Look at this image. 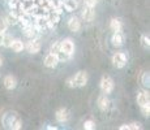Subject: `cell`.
Segmentation results:
<instances>
[{
	"mask_svg": "<svg viewBox=\"0 0 150 130\" xmlns=\"http://www.w3.org/2000/svg\"><path fill=\"white\" fill-rule=\"evenodd\" d=\"M100 90L103 94H111L114 90V79L110 76H103L100 78Z\"/></svg>",
	"mask_w": 150,
	"mask_h": 130,
	"instance_id": "cell-1",
	"label": "cell"
},
{
	"mask_svg": "<svg viewBox=\"0 0 150 130\" xmlns=\"http://www.w3.org/2000/svg\"><path fill=\"white\" fill-rule=\"evenodd\" d=\"M88 73L86 72H79L74 77H72V82H73V86L74 87H82L88 83Z\"/></svg>",
	"mask_w": 150,
	"mask_h": 130,
	"instance_id": "cell-2",
	"label": "cell"
},
{
	"mask_svg": "<svg viewBox=\"0 0 150 130\" xmlns=\"http://www.w3.org/2000/svg\"><path fill=\"white\" fill-rule=\"evenodd\" d=\"M59 47H60V51L64 52L65 55H69V56L74 52V43L72 42V39H69V38L62 40V42L59 43Z\"/></svg>",
	"mask_w": 150,
	"mask_h": 130,
	"instance_id": "cell-3",
	"label": "cell"
},
{
	"mask_svg": "<svg viewBox=\"0 0 150 130\" xmlns=\"http://www.w3.org/2000/svg\"><path fill=\"white\" fill-rule=\"evenodd\" d=\"M112 63H114V65L116 66V68H119V69L124 68L127 64V55L123 53V52H116V53L112 56Z\"/></svg>",
	"mask_w": 150,
	"mask_h": 130,
	"instance_id": "cell-4",
	"label": "cell"
},
{
	"mask_svg": "<svg viewBox=\"0 0 150 130\" xmlns=\"http://www.w3.org/2000/svg\"><path fill=\"white\" fill-rule=\"evenodd\" d=\"M57 64H59V59H57V55L56 53H48L47 56L45 57V65L47 68H56Z\"/></svg>",
	"mask_w": 150,
	"mask_h": 130,
	"instance_id": "cell-5",
	"label": "cell"
},
{
	"mask_svg": "<svg viewBox=\"0 0 150 130\" xmlns=\"http://www.w3.org/2000/svg\"><path fill=\"white\" fill-rule=\"evenodd\" d=\"M68 29L71 31H73V33H77V31H80V29H81V21H80L77 17H72V18H69V21H68Z\"/></svg>",
	"mask_w": 150,
	"mask_h": 130,
	"instance_id": "cell-6",
	"label": "cell"
},
{
	"mask_svg": "<svg viewBox=\"0 0 150 130\" xmlns=\"http://www.w3.org/2000/svg\"><path fill=\"white\" fill-rule=\"evenodd\" d=\"M55 117H56V120L59 121V122H67V121L69 120V112L68 109L65 108H60L59 111L56 112V115H55Z\"/></svg>",
	"mask_w": 150,
	"mask_h": 130,
	"instance_id": "cell-7",
	"label": "cell"
},
{
	"mask_svg": "<svg viewBox=\"0 0 150 130\" xmlns=\"http://www.w3.org/2000/svg\"><path fill=\"white\" fill-rule=\"evenodd\" d=\"M26 50L29 53H38L41 51V43L38 40H30L26 44Z\"/></svg>",
	"mask_w": 150,
	"mask_h": 130,
	"instance_id": "cell-8",
	"label": "cell"
},
{
	"mask_svg": "<svg viewBox=\"0 0 150 130\" xmlns=\"http://www.w3.org/2000/svg\"><path fill=\"white\" fill-rule=\"evenodd\" d=\"M112 44L115 46V47H122L124 44V35L123 33H120V31H115L114 35H112V39H111Z\"/></svg>",
	"mask_w": 150,
	"mask_h": 130,
	"instance_id": "cell-9",
	"label": "cell"
},
{
	"mask_svg": "<svg viewBox=\"0 0 150 130\" xmlns=\"http://www.w3.org/2000/svg\"><path fill=\"white\" fill-rule=\"evenodd\" d=\"M137 104L140 107L149 105V94L146 91H140L137 95Z\"/></svg>",
	"mask_w": 150,
	"mask_h": 130,
	"instance_id": "cell-10",
	"label": "cell"
},
{
	"mask_svg": "<svg viewBox=\"0 0 150 130\" xmlns=\"http://www.w3.org/2000/svg\"><path fill=\"white\" fill-rule=\"evenodd\" d=\"M94 17H96V12H94V8H90V7H85V9L82 11V18L83 21H93Z\"/></svg>",
	"mask_w": 150,
	"mask_h": 130,
	"instance_id": "cell-11",
	"label": "cell"
},
{
	"mask_svg": "<svg viewBox=\"0 0 150 130\" xmlns=\"http://www.w3.org/2000/svg\"><path fill=\"white\" fill-rule=\"evenodd\" d=\"M108 105H110V100H108L107 95L106 94L100 95V96L98 98V107H99V109L105 112V111H107L108 109Z\"/></svg>",
	"mask_w": 150,
	"mask_h": 130,
	"instance_id": "cell-12",
	"label": "cell"
},
{
	"mask_svg": "<svg viewBox=\"0 0 150 130\" xmlns=\"http://www.w3.org/2000/svg\"><path fill=\"white\" fill-rule=\"evenodd\" d=\"M4 86H5V89H8V90H13V89L17 86L16 77L14 76H7L4 78Z\"/></svg>",
	"mask_w": 150,
	"mask_h": 130,
	"instance_id": "cell-13",
	"label": "cell"
},
{
	"mask_svg": "<svg viewBox=\"0 0 150 130\" xmlns=\"http://www.w3.org/2000/svg\"><path fill=\"white\" fill-rule=\"evenodd\" d=\"M11 48H12L14 52H21L25 48V46H24V43H22V40L14 39L12 42V44H11Z\"/></svg>",
	"mask_w": 150,
	"mask_h": 130,
	"instance_id": "cell-14",
	"label": "cell"
},
{
	"mask_svg": "<svg viewBox=\"0 0 150 130\" xmlns=\"http://www.w3.org/2000/svg\"><path fill=\"white\" fill-rule=\"evenodd\" d=\"M110 27H111V30L114 31H120L122 30V21H120L119 18H112L111 22H110Z\"/></svg>",
	"mask_w": 150,
	"mask_h": 130,
	"instance_id": "cell-15",
	"label": "cell"
},
{
	"mask_svg": "<svg viewBox=\"0 0 150 130\" xmlns=\"http://www.w3.org/2000/svg\"><path fill=\"white\" fill-rule=\"evenodd\" d=\"M22 128V121L20 120V117L16 115V117L12 120V122H11V126H9V129H13V130H18V129H21Z\"/></svg>",
	"mask_w": 150,
	"mask_h": 130,
	"instance_id": "cell-16",
	"label": "cell"
},
{
	"mask_svg": "<svg viewBox=\"0 0 150 130\" xmlns=\"http://www.w3.org/2000/svg\"><path fill=\"white\" fill-rule=\"evenodd\" d=\"M64 7L68 12H73V11L77 8V1L76 0H68V1L64 3Z\"/></svg>",
	"mask_w": 150,
	"mask_h": 130,
	"instance_id": "cell-17",
	"label": "cell"
},
{
	"mask_svg": "<svg viewBox=\"0 0 150 130\" xmlns=\"http://www.w3.org/2000/svg\"><path fill=\"white\" fill-rule=\"evenodd\" d=\"M141 126H140V124L138 122H132V124H125V125H122L120 126V130H137V129H140Z\"/></svg>",
	"mask_w": 150,
	"mask_h": 130,
	"instance_id": "cell-18",
	"label": "cell"
},
{
	"mask_svg": "<svg viewBox=\"0 0 150 130\" xmlns=\"http://www.w3.org/2000/svg\"><path fill=\"white\" fill-rule=\"evenodd\" d=\"M13 39H12V35H9V34H7V35H4V39H3V46L4 47H11V44H12Z\"/></svg>",
	"mask_w": 150,
	"mask_h": 130,
	"instance_id": "cell-19",
	"label": "cell"
},
{
	"mask_svg": "<svg viewBox=\"0 0 150 130\" xmlns=\"http://www.w3.org/2000/svg\"><path fill=\"white\" fill-rule=\"evenodd\" d=\"M8 29V22L5 18H0V33L4 34Z\"/></svg>",
	"mask_w": 150,
	"mask_h": 130,
	"instance_id": "cell-20",
	"label": "cell"
},
{
	"mask_svg": "<svg viewBox=\"0 0 150 130\" xmlns=\"http://www.w3.org/2000/svg\"><path fill=\"white\" fill-rule=\"evenodd\" d=\"M149 81H150L149 73H144L142 77H141V83H142L144 87H149Z\"/></svg>",
	"mask_w": 150,
	"mask_h": 130,
	"instance_id": "cell-21",
	"label": "cell"
},
{
	"mask_svg": "<svg viewBox=\"0 0 150 130\" xmlns=\"http://www.w3.org/2000/svg\"><path fill=\"white\" fill-rule=\"evenodd\" d=\"M83 129H86V130H93V129H96V124H94V121H91V120L85 121V124H83Z\"/></svg>",
	"mask_w": 150,
	"mask_h": 130,
	"instance_id": "cell-22",
	"label": "cell"
},
{
	"mask_svg": "<svg viewBox=\"0 0 150 130\" xmlns=\"http://www.w3.org/2000/svg\"><path fill=\"white\" fill-rule=\"evenodd\" d=\"M141 44H142L144 48H149V46H150V39H149V37H146V35H142V37H141Z\"/></svg>",
	"mask_w": 150,
	"mask_h": 130,
	"instance_id": "cell-23",
	"label": "cell"
},
{
	"mask_svg": "<svg viewBox=\"0 0 150 130\" xmlns=\"http://www.w3.org/2000/svg\"><path fill=\"white\" fill-rule=\"evenodd\" d=\"M83 3H85L86 7H90V8H94L97 5L98 0H83Z\"/></svg>",
	"mask_w": 150,
	"mask_h": 130,
	"instance_id": "cell-24",
	"label": "cell"
},
{
	"mask_svg": "<svg viewBox=\"0 0 150 130\" xmlns=\"http://www.w3.org/2000/svg\"><path fill=\"white\" fill-rule=\"evenodd\" d=\"M141 112H142V115H144L145 117H148V116H149V113H150V108H149V105L141 107Z\"/></svg>",
	"mask_w": 150,
	"mask_h": 130,
	"instance_id": "cell-25",
	"label": "cell"
},
{
	"mask_svg": "<svg viewBox=\"0 0 150 130\" xmlns=\"http://www.w3.org/2000/svg\"><path fill=\"white\" fill-rule=\"evenodd\" d=\"M7 22H8V25H9V24H11V25H14V24H17V18H16V17H13L12 14H11V16L8 17Z\"/></svg>",
	"mask_w": 150,
	"mask_h": 130,
	"instance_id": "cell-26",
	"label": "cell"
},
{
	"mask_svg": "<svg viewBox=\"0 0 150 130\" xmlns=\"http://www.w3.org/2000/svg\"><path fill=\"white\" fill-rule=\"evenodd\" d=\"M25 34H26L28 37H31V35H34V30L31 27H28L26 31H25Z\"/></svg>",
	"mask_w": 150,
	"mask_h": 130,
	"instance_id": "cell-27",
	"label": "cell"
},
{
	"mask_svg": "<svg viewBox=\"0 0 150 130\" xmlns=\"http://www.w3.org/2000/svg\"><path fill=\"white\" fill-rule=\"evenodd\" d=\"M3 39H4V34L0 33V46H3Z\"/></svg>",
	"mask_w": 150,
	"mask_h": 130,
	"instance_id": "cell-28",
	"label": "cell"
},
{
	"mask_svg": "<svg viewBox=\"0 0 150 130\" xmlns=\"http://www.w3.org/2000/svg\"><path fill=\"white\" fill-rule=\"evenodd\" d=\"M3 65V59H1V56H0V66Z\"/></svg>",
	"mask_w": 150,
	"mask_h": 130,
	"instance_id": "cell-29",
	"label": "cell"
}]
</instances>
